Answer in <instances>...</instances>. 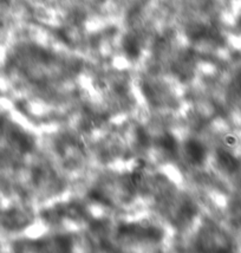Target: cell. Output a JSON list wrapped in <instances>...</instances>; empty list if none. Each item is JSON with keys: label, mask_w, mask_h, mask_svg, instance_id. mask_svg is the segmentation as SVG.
I'll use <instances>...</instances> for the list:
<instances>
[{"label": "cell", "mask_w": 241, "mask_h": 253, "mask_svg": "<svg viewBox=\"0 0 241 253\" xmlns=\"http://www.w3.org/2000/svg\"><path fill=\"white\" fill-rule=\"evenodd\" d=\"M186 155L188 156L192 164L200 165L204 158L203 147L198 141H189L186 144Z\"/></svg>", "instance_id": "obj_1"}, {"label": "cell", "mask_w": 241, "mask_h": 253, "mask_svg": "<svg viewBox=\"0 0 241 253\" xmlns=\"http://www.w3.org/2000/svg\"><path fill=\"white\" fill-rule=\"evenodd\" d=\"M0 128H1V120H0Z\"/></svg>", "instance_id": "obj_2"}]
</instances>
